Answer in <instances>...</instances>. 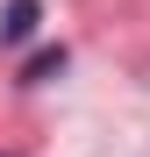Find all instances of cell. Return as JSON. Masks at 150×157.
<instances>
[{"instance_id": "6da1fadb", "label": "cell", "mask_w": 150, "mask_h": 157, "mask_svg": "<svg viewBox=\"0 0 150 157\" xmlns=\"http://www.w3.org/2000/svg\"><path fill=\"white\" fill-rule=\"evenodd\" d=\"M43 29V0H7V7H0V50H21Z\"/></svg>"}, {"instance_id": "7a4b0ae2", "label": "cell", "mask_w": 150, "mask_h": 157, "mask_svg": "<svg viewBox=\"0 0 150 157\" xmlns=\"http://www.w3.org/2000/svg\"><path fill=\"white\" fill-rule=\"evenodd\" d=\"M64 64H71V50H64V43H43V50H29V57H21V86H50Z\"/></svg>"}]
</instances>
